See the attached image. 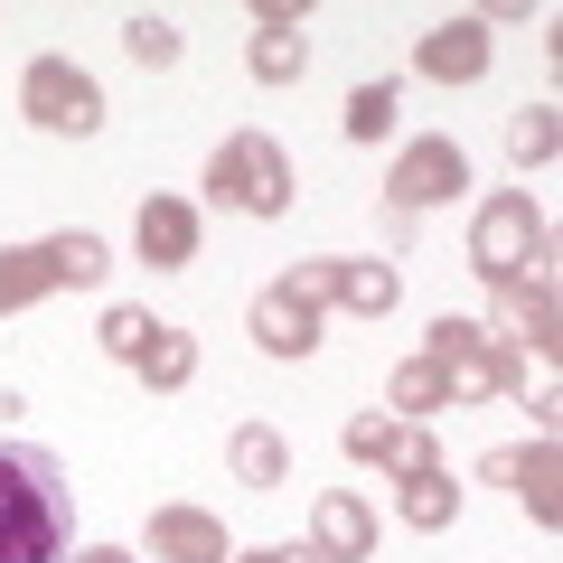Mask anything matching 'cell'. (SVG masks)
<instances>
[{
    "instance_id": "obj_1",
    "label": "cell",
    "mask_w": 563,
    "mask_h": 563,
    "mask_svg": "<svg viewBox=\"0 0 563 563\" xmlns=\"http://www.w3.org/2000/svg\"><path fill=\"white\" fill-rule=\"evenodd\" d=\"M0 563H66V470L38 442H0Z\"/></svg>"
},
{
    "instance_id": "obj_2",
    "label": "cell",
    "mask_w": 563,
    "mask_h": 563,
    "mask_svg": "<svg viewBox=\"0 0 563 563\" xmlns=\"http://www.w3.org/2000/svg\"><path fill=\"white\" fill-rule=\"evenodd\" d=\"M554 263V235H544V207L526 198V188H498V198L479 207V225H470V273L488 282V291H507V282L544 273Z\"/></svg>"
},
{
    "instance_id": "obj_3",
    "label": "cell",
    "mask_w": 563,
    "mask_h": 563,
    "mask_svg": "<svg viewBox=\"0 0 563 563\" xmlns=\"http://www.w3.org/2000/svg\"><path fill=\"white\" fill-rule=\"evenodd\" d=\"M422 357L442 366V385H451V404H488V395H526V357H507L498 339H488L479 320H432L422 329Z\"/></svg>"
},
{
    "instance_id": "obj_4",
    "label": "cell",
    "mask_w": 563,
    "mask_h": 563,
    "mask_svg": "<svg viewBox=\"0 0 563 563\" xmlns=\"http://www.w3.org/2000/svg\"><path fill=\"white\" fill-rule=\"evenodd\" d=\"M207 198L244 207V217H282L291 207V161H282L273 132H225L217 161H207Z\"/></svg>"
},
{
    "instance_id": "obj_5",
    "label": "cell",
    "mask_w": 563,
    "mask_h": 563,
    "mask_svg": "<svg viewBox=\"0 0 563 563\" xmlns=\"http://www.w3.org/2000/svg\"><path fill=\"white\" fill-rule=\"evenodd\" d=\"M282 282H291L301 301H320V310H357V320H385V310L404 301V273L376 263V254H310V263H291Z\"/></svg>"
},
{
    "instance_id": "obj_6",
    "label": "cell",
    "mask_w": 563,
    "mask_h": 563,
    "mask_svg": "<svg viewBox=\"0 0 563 563\" xmlns=\"http://www.w3.org/2000/svg\"><path fill=\"white\" fill-rule=\"evenodd\" d=\"M20 113L38 122V132H66V141H85L103 122V85L85 76L76 57H29V76H20Z\"/></svg>"
},
{
    "instance_id": "obj_7",
    "label": "cell",
    "mask_w": 563,
    "mask_h": 563,
    "mask_svg": "<svg viewBox=\"0 0 563 563\" xmlns=\"http://www.w3.org/2000/svg\"><path fill=\"white\" fill-rule=\"evenodd\" d=\"M461 188H470V151H461L451 132L404 141V151H395V169H385V207H395V217H422V207L461 198Z\"/></svg>"
},
{
    "instance_id": "obj_8",
    "label": "cell",
    "mask_w": 563,
    "mask_h": 563,
    "mask_svg": "<svg viewBox=\"0 0 563 563\" xmlns=\"http://www.w3.org/2000/svg\"><path fill=\"white\" fill-rule=\"evenodd\" d=\"M479 479H498L507 498L526 507L536 526H563V451H554V432H536V442H507V451H488L479 461Z\"/></svg>"
},
{
    "instance_id": "obj_9",
    "label": "cell",
    "mask_w": 563,
    "mask_h": 563,
    "mask_svg": "<svg viewBox=\"0 0 563 563\" xmlns=\"http://www.w3.org/2000/svg\"><path fill=\"white\" fill-rule=\"evenodd\" d=\"M132 254L151 263V273H188V263H198V207L169 198V188H151L141 217H132Z\"/></svg>"
},
{
    "instance_id": "obj_10",
    "label": "cell",
    "mask_w": 563,
    "mask_h": 563,
    "mask_svg": "<svg viewBox=\"0 0 563 563\" xmlns=\"http://www.w3.org/2000/svg\"><path fill=\"white\" fill-rule=\"evenodd\" d=\"M244 329H254L263 357H310V347H320V301H301L291 282H263L254 310H244Z\"/></svg>"
},
{
    "instance_id": "obj_11",
    "label": "cell",
    "mask_w": 563,
    "mask_h": 563,
    "mask_svg": "<svg viewBox=\"0 0 563 563\" xmlns=\"http://www.w3.org/2000/svg\"><path fill=\"white\" fill-rule=\"evenodd\" d=\"M488 339L507 347V357H554V273H526L498 291V329Z\"/></svg>"
},
{
    "instance_id": "obj_12",
    "label": "cell",
    "mask_w": 563,
    "mask_h": 563,
    "mask_svg": "<svg viewBox=\"0 0 563 563\" xmlns=\"http://www.w3.org/2000/svg\"><path fill=\"white\" fill-rule=\"evenodd\" d=\"M310 554L320 563H376V507L357 488H320V507H310Z\"/></svg>"
},
{
    "instance_id": "obj_13",
    "label": "cell",
    "mask_w": 563,
    "mask_h": 563,
    "mask_svg": "<svg viewBox=\"0 0 563 563\" xmlns=\"http://www.w3.org/2000/svg\"><path fill=\"white\" fill-rule=\"evenodd\" d=\"M413 66H422L432 85H479V76H488V20H479V10H461V20L422 29V38H413Z\"/></svg>"
},
{
    "instance_id": "obj_14",
    "label": "cell",
    "mask_w": 563,
    "mask_h": 563,
    "mask_svg": "<svg viewBox=\"0 0 563 563\" xmlns=\"http://www.w3.org/2000/svg\"><path fill=\"white\" fill-rule=\"evenodd\" d=\"M151 554L161 563H235V544H225V517H207V507H151Z\"/></svg>"
},
{
    "instance_id": "obj_15",
    "label": "cell",
    "mask_w": 563,
    "mask_h": 563,
    "mask_svg": "<svg viewBox=\"0 0 563 563\" xmlns=\"http://www.w3.org/2000/svg\"><path fill=\"white\" fill-rule=\"evenodd\" d=\"M395 517L413 526V536H442V526L461 517V479H451L442 461H432V470H413V479H395Z\"/></svg>"
},
{
    "instance_id": "obj_16",
    "label": "cell",
    "mask_w": 563,
    "mask_h": 563,
    "mask_svg": "<svg viewBox=\"0 0 563 563\" xmlns=\"http://www.w3.org/2000/svg\"><path fill=\"white\" fill-rule=\"evenodd\" d=\"M225 461H235V488H282L291 479V442H282L273 422H235Z\"/></svg>"
},
{
    "instance_id": "obj_17",
    "label": "cell",
    "mask_w": 563,
    "mask_h": 563,
    "mask_svg": "<svg viewBox=\"0 0 563 563\" xmlns=\"http://www.w3.org/2000/svg\"><path fill=\"white\" fill-rule=\"evenodd\" d=\"M47 291H57V273H47V244H0V320L38 310Z\"/></svg>"
},
{
    "instance_id": "obj_18",
    "label": "cell",
    "mask_w": 563,
    "mask_h": 563,
    "mask_svg": "<svg viewBox=\"0 0 563 563\" xmlns=\"http://www.w3.org/2000/svg\"><path fill=\"white\" fill-rule=\"evenodd\" d=\"M141 385H151V395H179L188 376H198V339H188V329H151V347H141V366H132Z\"/></svg>"
},
{
    "instance_id": "obj_19",
    "label": "cell",
    "mask_w": 563,
    "mask_h": 563,
    "mask_svg": "<svg viewBox=\"0 0 563 563\" xmlns=\"http://www.w3.org/2000/svg\"><path fill=\"white\" fill-rule=\"evenodd\" d=\"M442 404H451V385H442V366H432V357H404L395 376H385V413L422 422V413H442Z\"/></svg>"
},
{
    "instance_id": "obj_20",
    "label": "cell",
    "mask_w": 563,
    "mask_h": 563,
    "mask_svg": "<svg viewBox=\"0 0 563 563\" xmlns=\"http://www.w3.org/2000/svg\"><path fill=\"white\" fill-rule=\"evenodd\" d=\"M244 66H254V85H301L310 76V38H301V29H254Z\"/></svg>"
},
{
    "instance_id": "obj_21",
    "label": "cell",
    "mask_w": 563,
    "mask_h": 563,
    "mask_svg": "<svg viewBox=\"0 0 563 563\" xmlns=\"http://www.w3.org/2000/svg\"><path fill=\"white\" fill-rule=\"evenodd\" d=\"M103 235H85V225H66V235H47V273H57V291H95L103 282Z\"/></svg>"
},
{
    "instance_id": "obj_22",
    "label": "cell",
    "mask_w": 563,
    "mask_h": 563,
    "mask_svg": "<svg viewBox=\"0 0 563 563\" xmlns=\"http://www.w3.org/2000/svg\"><path fill=\"white\" fill-rule=\"evenodd\" d=\"M507 151H517V169H544L563 151V113L554 103H517V113H507Z\"/></svg>"
},
{
    "instance_id": "obj_23",
    "label": "cell",
    "mask_w": 563,
    "mask_h": 563,
    "mask_svg": "<svg viewBox=\"0 0 563 563\" xmlns=\"http://www.w3.org/2000/svg\"><path fill=\"white\" fill-rule=\"evenodd\" d=\"M395 113H404V95L376 76V85H357V95H347L339 122H347V141H385V132H395Z\"/></svg>"
},
{
    "instance_id": "obj_24",
    "label": "cell",
    "mask_w": 563,
    "mask_h": 563,
    "mask_svg": "<svg viewBox=\"0 0 563 563\" xmlns=\"http://www.w3.org/2000/svg\"><path fill=\"white\" fill-rule=\"evenodd\" d=\"M122 47H132L141 66H179V29H169L161 10H132V20H122Z\"/></svg>"
},
{
    "instance_id": "obj_25",
    "label": "cell",
    "mask_w": 563,
    "mask_h": 563,
    "mask_svg": "<svg viewBox=\"0 0 563 563\" xmlns=\"http://www.w3.org/2000/svg\"><path fill=\"white\" fill-rule=\"evenodd\" d=\"M151 329H161L151 310H103V329H95V339H103V357L141 366V347H151Z\"/></svg>"
},
{
    "instance_id": "obj_26",
    "label": "cell",
    "mask_w": 563,
    "mask_h": 563,
    "mask_svg": "<svg viewBox=\"0 0 563 563\" xmlns=\"http://www.w3.org/2000/svg\"><path fill=\"white\" fill-rule=\"evenodd\" d=\"M432 461H442V451H432V432H422V422H395V442H385V461H376V470L413 479V470H432Z\"/></svg>"
},
{
    "instance_id": "obj_27",
    "label": "cell",
    "mask_w": 563,
    "mask_h": 563,
    "mask_svg": "<svg viewBox=\"0 0 563 563\" xmlns=\"http://www.w3.org/2000/svg\"><path fill=\"white\" fill-rule=\"evenodd\" d=\"M235 563H320L310 544H254V554H235Z\"/></svg>"
},
{
    "instance_id": "obj_28",
    "label": "cell",
    "mask_w": 563,
    "mask_h": 563,
    "mask_svg": "<svg viewBox=\"0 0 563 563\" xmlns=\"http://www.w3.org/2000/svg\"><path fill=\"white\" fill-rule=\"evenodd\" d=\"M66 563H132L122 544H85V554H66Z\"/></svg>"
}]
</instances>
